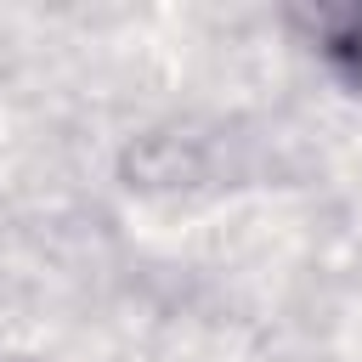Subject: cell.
<instances>
[{
    "label": "cell",
    "mask_w": 362,
    "mask_h": 362,
    "mask_svg": "<svg viewBox=\"0 0 362 362\" xmlns=\"http://www.w3.org/2000/svg\"><path fill=\"white\" fill-rule=\"evenodd\" d=\"M317 51H322V62L345 79V90L362 96V6L317 11Z\"/></svg>",
    "instance_id": "1"
}]
</instances>
